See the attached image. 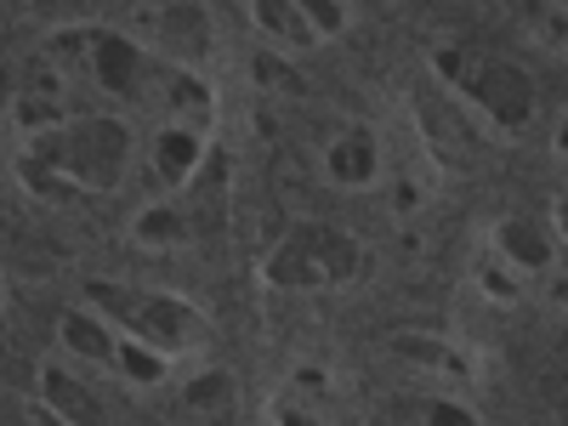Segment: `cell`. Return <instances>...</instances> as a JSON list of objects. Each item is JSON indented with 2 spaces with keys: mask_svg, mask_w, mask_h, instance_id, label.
Masks as SVG:
<instances>
[{
  "mask_svg": "<svg viewBox=\"0 0 568 426\" xmlns=\"http://www.w3.org/2000/svg\"><path fill=\"white\" fill-rule=\"evenodd\" d=\"M302 18H307L313 40L324 45V40H342V34H347L353 7H347V0H302Z\"/></svg>",
  "mask_w": 568,
  "mask_h": 426,
  "instance_id": "d6986e66",
  "label": "cell"
},
{
  "mask_svg": "<svg viewBox=\"0 0 568 426\" xmlns=\"http://www.w3.org/2000/svg\"><path fill=\"white\" fill-rule=\"evenodd\" d=\"M364 267V245L358 233L336 227V222H302L291 227L284 240L267 251L262 273L273 291H296V296H313V291H342L353 284Z\"/></svg>",
  "mask_w": 568,
  "mask_h": 426,
  "instance_id": "3957f363",
  "label": "cell"
},
{
  "mask_svg": "<svg viewBox=\"0 0 568 426\" xmlns=\"http://www.w3.org/2000/svg\"><path fill=\"white\" fill-rule=\"evenodd\" d=\"M233 393H240V387H233V375L222 364H211V369H200L194 382L182 387V404L194 409V415H222L233 404Z\"/></svg>",
  "mask_w": 568,
  "mask_h": 426,
  "instance_id": "ac0fdd59",
  "label": "cell"
},
{
  "mask_svg": "<svg viewBox=\"0 0 568 426\" xmlns=\"http://www.w3.org/2000/svg\"><path fill=\"white\" fill-rule=\"evenodd\" d=\"M187 426H205V420H187Z\"/></svg>",
  "mask_w": 568,
  "mask_h": 426,
  "instance_id": "603a6c76",
  "label": "cell"
},
{
  "mask_svg": "<svg viewBox=\"0 0 568 426\" xmlns=\"http://www.w3.org/2000/svg\"><path fill=\"white\" fill-rule=\"evenodd\" d=\"M433 74L455 103H466L495 136H524L540 114V91L524 63H511L500 52H471V45H433Z\"/></svg>",
  "mask_w": 568,
  "mask_h": 426,
  "instance_id": "6da1fadb",
  "label": "cell"
},
{
  "mask_svg": "<svg viewBox=\"0 0 568 426\" xmlns=\"http://www.w3.org/2000/svg\"><path fill=\"white\" fill-rule=\"evenodd\" d=\"M324 176L336 182V187H347V194L382 182V142H375V131H369V125H347L342 136H329Z\"/></svg>",
  "mask_w": 568,
  "mask_h": 426,
  "instance_id": "30bf717a",
  "label": "cell"
},
{
  "mask_svg": "<svg viewBox=\"0 0 568 426\" xmlns=\"http://www.w3.org/2000/svg\"><path fill=\"white\" fill-rule=\"evenodd\" d=\"M506 12L529 45L568 52V0H506Z\"/></svg>",
  "mask_w": 568,
  "mask_h": 426,
  "instance_id": "4fadbf2b",
  "label": "cell"
},
{
  "mask_svg": "<svg viewBox=\"0 0 568 426\" xmlns=\"http://www.w3.org/2000/svg\"><path fill=\"white\" fill-rule=\"evenodd\" d=\"M136 165V125L125 114H80L52 131V171L85 194H109Z\"/></svg>",
  "mask_w": 568,
  "mask_h": 426,
  "instance_id": "277c9868",
  "label": "cell"
},
{
  "mask_svg": "<svg viewBox=\"0 0 568 426\" xmlns=\"http://www.w3.org/2000/svg\"><path fill=\"white\" fill-rule=\"evenodd\" d=\"M364 426H484L478 409H471L460 393L449 387H404V393H387V398H375Z\"/></svg>",
  "mask_w": 568,
  "mask_h": 426,
  "instance_id": "52a82bcc",
  "label": "cell"
},
{
  "mask_svg": "<svg viewBox=\"0 0 568 426\" xmlns=\"http://www.w3.org/2000/svg\"><path fill=\"white\" fill-rule=\"evenodd\" d=\"M211 154V125H187V120H154L149 136H136V165L142 182H149V194H182L187 182L200 176Z\"/></svg>",
  "mask_w": 568,
  "mask_h": 426,
  "instance_id": "5b68a950",
  "label": "cell"
},
{
  "mask_svg": "<svg viewBox=\"0 0 568 426\" xmlns=\"http://www.w3.org/2000/svg\"><path fill=\"white\" fill-rule=\"evenodd\" d=\"M273 426H329V375L318 364H296L273 393Z\"/></svg>",
  "mask_w": 568,
  "mask_h": 426,
  "instance_id": "8fae6325",
  "label": "cell"
},
{
  "mask_svg": "<svg viewBox=\"0 0 568 426\" xmlns=\"http://www.w3.org/2000/svg\"><path fill=\"white\" fill-rule=\"evenodd\" d=\"M45 398L58 404V415H63L69 426H109V415H103V398L91 393L85 382H74L69 369H45Z\"/></svg>",
  "mask_w": 568,
  "mask_h": 426,
  "instance_id": "2e32d148",
  "label": "cell"
},
{
  "mask_svg": "<svg viewBox=\"0 0 568 426\" xmlns=\"http://www.w3.org/2000/svg\"><path fill=\"white\" fill-rule=\"evenodd\" d=\"M489 251L517 273V278H546L557 267V240H551V227L535 222V216H500L495 233H489Z\"/></svg>",
  "mask_w": 568,
  "mask_h": 426,
  "instance_id": "ba28073f",
  "label": "cell"
},
{
  "mask_svg": "<svg viewBox=\"0 0 568 426\" xmlns=\"http://www.w3.org/2000/svg\"><path fill=\"white\" fill-rule=\"evenodd\" d=\"M251 23L273 40V52H313V29L302 18V0H251Z\"/></svg>",
  "mask_w": 568,
  "mask_h": 426,
  "instance_id": "5bb4252c",
  "label": "cell"
},
{
  "mask_svg": "<svg viewBox=\"0 0 568 426\" xmlns=\"http://www.w3.org/2000/svg\"><path fill=\"white\" fill-rule=\"evenodd\" d=\"M478 291L489 296V302H500V307H511V302H524V278H517L495 251L484 256V267H478Z\"/></svg>",
  "mask_w": 568,
  "mask_h": 426,
  "instance_id": "ffe728a7",
  "label": "cell"
},
{
  "mask_svg": "<svg viewBox=\"0 0 568 426\" xmlns=\"http://www.w3.org/2000/svg\"><path fill=\"white\" fill-rule=\"evenodd\" d=\"M551 149H557V160H568V109L551 120Z\"/></svg>",
  "mask_w": 568,
  "mask_h": 426,
  "instance_id": "7402d4cb",
  "label": "cell"
},
{
  "mask_svg": "<svg viewBox=\"0 0 568 426\" xmlns=\"http://www.w3.org/2000/svg\"><path fill=\"white\" fill-rule=\"evenodd\" d=\"M200 233V211H194V194H160V200H149L136 211V222H131V240L136 245H149V251H176V245H187Z\"/></svg>",
  "mask_w": 568,
  "mask_h": 426,
  "instance_id": "9c48e42d",
  "label": "cell"
},
{
  "mask_svg": "<svg viewBox=\"0 0 568 426\" xmlns=\"http://www.w3.org/2000/svg\"><path fill=\"white\" fill-rule=\"evenodd\" d=\"M387 358L409 375H420L426 387H449L460 393L471 382V353L455 336H438V329H398L387 336Z\"/></svg>",
  "mask_w": 568,
  "mask_h": 426,
  "instance_id": "8992f818",
  "label": "cell"
},
{
  "mask_svg": "<svg viewBox=\"0 0 568 426\" xmlns=\"http://www.w3.org/2000/svg\"><path fill=\"white\" fill-rule=\"evenodd\" d=\"M546 227H551V240H557V245H568V194H562V200L551 205V216H546Z\"/></svg>",
  "mask_w": 568,
  "mask_h": 426,
  "instance_id": "44dd1931",
  "label": "cell"
},
{
  "mask_svg": "<svg viewBox=\"0 0 568 426\" xmlns=\"http://www.w3.org/2000/svg\"><path fill=\"white\" fill-rule=\"evenodd\" d=\"M109 369L120 375V382H131V387H165L171 382V358L154 353V347H142V342H131V336H120Z\"/></svg>",
  "mask_w": 568,
  "mask_h": 426,
  "instance_id": "e0dca14e",
  "label": "cell"
},
{
  "mask_svg": "<svg viewBox=\"0 0 568 426\" xmlns=\"http://www.w3.org/2000/svg\"><path fill=\"white\" fill-rule=\"evenodd\" d=\"M142 45H154L160 58H171V63H194L200 52H205V12H194V7H165V12H154V18H142V34H136Z\"/></svg>",
  "mask_w": 568,
  "mask_h": 426,
  "instance_id": "7c38bea8",
  "label": "cell"
},
{
  "mask_svg": "<svg viewBox=\"0 0 568 426\" xmlns=\"http://www.w3.org/2000/svg\"><path fill=\"white\" fill-rule=\"evenodd\" d=\"M85 302H91V313H103L120 336L165 353L171 364L194 358L205 347V313L176 291H160V284H91Z\"/></svg>",
  "mask_w": 568,
  "mask_h": 426,
  "instance_id": "7a4b0ae2",
  "label": "cell"
},
{
  "mask_svg": "<svg viewBox=\"0 0 568 426\" xmlns=\"http://www.w3.org/2000/svg\"><path fill=\"white\" fill-rule=\"evenodd\" d=\"M63 347L74 353V358H85V364H114V347H120V329L103 318V313H69L63 318Z\"/></svg>",
  "mask_w": 568,
  "mask_h": 426,
  "instance_id": "9a60e30c",
  "label": "cell"
}]
</instances>
